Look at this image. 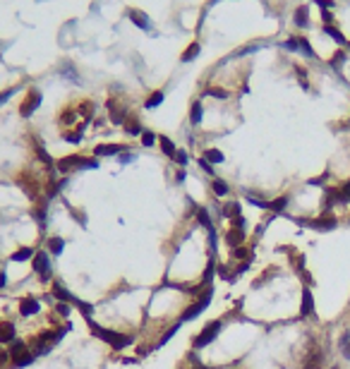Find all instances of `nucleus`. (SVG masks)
<instances>
[{"label":"nucleus","instance_id":"obj_1","mask_svg":"<svg viewBox=\"0 0 350 369\" xmlns=\"http://www.w3.org/2000/svg\"><path fill=\"white\" fill-rule=\"evenodd\" d=\"M89 326H91V331H94L96 338L106 341L108 345H113L115 350H125L127 345H132V343H135V338H132V336H127V333H115V331H108V328L98 326L94 319H89Z\"/></svg>","mask_w":350,"mask_h":369},{"label":"nucleus","instance_id":"obj_2","mask_svg":"<svg viewBox=\"0 0 350 369\" xmlns=\"http://www.w3.org/2000/svg\"><path fill=\"white\" fill-rule=\"evenodd\" d=\"M211 297H214V288H204V293H199V295H197V300L192 302L187 309L182 312L180 321H192V319H197V316L202 314L204 309L211 304Z\"/></svg>","mask_w":350,"mask_h":369},{"label":"nucleus","instance_id":"obj_3","mask_svg":"<svg viewBox=\"0 0 350 369\" xmlns=\"http://www.w3.org/2000/svg\"><path fill=\"white\" fill-rule=\"evenodd\" d=\"M98 168V158H84V156H68L58 161V170L70 173V170H96Z\"/></svg>","mask_w":350,"mask_h":369},{"label":"nucleus","instance_id":"obj_4","mask_svg":"<svg viewBox=\"0 0 350 369\" xmlns=\"http://www.w3.org/2000/svg\"><path fill=\"white\" fill-rule=\"evenodd\" d=\"M221 328H223V321L221 319H216V321H209L206 326L194 336V341H192V348L194 350H199V348H206L209 343H214L218 338V333H221Z\"/></svg>","mask_w":350,"mask_h":369},{"label":"nucleus","instance_id":"obj_5","mask_svg":"<svg viewBox=\"0 0 350 369\" xmlns=\"http://www.w3.org/2000/svg\"><path fill=\"white\" fill-rule=\"evenodd\" d=\"M34 271L39 276V281H51V274H53V266H51V254L48 252H36L34 254Z\"/></svg>","mask_w":350,"mask_h":369},{"label":"nucleus","instance_id":"obj_6","mask_svg":"<svg viewBox=\"0 0 350 369\" xmlns=\"http://www.w3.org/2000/svg\"><path fill=\"white\" fill-rule=\"evenodd\" d=\"M41 106V91L39 89H29L27 96H24V101L19 103V115L22 118H31L34 115V110Z\"/></svg>","mask_w":350,"mask_h":369},{"label":"nucleus","instance_id":"obj_7","mask_svg":"<svg viewBox=\"0 0 350 369\" xmlns=\"http://www.w3.org/2000/svg\"><path fill=\"white\" fill-rule=\"evenodd\" d=\"M302 225L314 228V230H334L336 228V219L334 216H322V219H312V221H300Z\"/></svg>","mask_w":350,"mask_h":369},{"label":"nucleus","instance_id":"obj_8","mask_svg":"<svg viewBox=\"0 0 350 369\" xmlns=\"http://www.w3.org/2000/svg\"><path fill=\"white\" fill-rule=\"evenodd\" d=\"M53 295L58 297V302H65V304H77V300H80V297H75L60 281H55L53 283Z\"/></svg>","mask_w":350,"mask_h":369},{"label":"nucleus","instance_id":"obj_9","mask_svg":"<svg viewBox=\"0 0 350 369\" xmlns=\"http://www.w3.org/2000/svg\"><path fill=\"white\" fill-rule=\"evenodd\" d=\"M314 314V297H312V290L305 288L302 290V304H300V316L307 319V316Z\"/></svg>","mask_w":350,"mask_h":369},{"label":"nucleus","instance_id":"obj_10","mask_svg":"<svg viewBox=\"0 0 350 369\" xmlns=\"http://www.w3.org/2000/svg\"><path fill=\"white\" fill-rule=\"evenodd\" d=\"M122 151H127L125 144H101V147H96L94 149V156L96 158H98V156H118V153H122Z\"/></svg>","mask_w":350,"mask_h":369},{"label":"nucleus","instance_id":"obj_11","mask_svg":"<svg viewBox=\"0 0 350 369\" xmlns=\"http://www.w3.org/2000/svg\"><path fill=\"white\" fill-rule=\"evenodd\" d=\"M127 17L132 19V24H137L139 29H144V31H151V22H149L147 12H142V10H127Z\"/></svg>","mask_w":350,"mask_h":369},{"label":"nucleus","instance_id":"obj_12","mask_svg":"<svg viewBox=\"0 0 350 369\" xmlns=\"http://www.w3.org/2000/svg\"><path fill=\"white\" fill-rule=\"evenodd\" d=\"M41 304L39 300H34V297H22V302H19V314L22 316H34L39 314Z\"/></svg>","mask_w":350,"mask_h":369},{"label":"nucleus","instance_id":"obj_13","mask_svg":"<svg viewBox=\"0 0 350 369\" xmlns=\"http://www.w3.org/2000/svg\"><path fill=\"white\" fill-rule=\"evenodd\" d=\"M14 336H17V331H14L12 321H0V343L2 345H10L12 341H17Z\"/></svg>","mask_w":350,"mask_h":369},{"label":"nucleus","instance_id":"obj_14","mask_svg":"<svg viewBox=\"0 0 350 369\" xmlns=\"http://www.w3.org/2000/svg\"><path fill=\"white\" fill-rule=\"evenodd\" d=\"M108 113H110L113 125H125V110H122V106H120V103H115L113 98L108 101Z\"/></svg>","mask_w":350,"mask_h":369},{"label":"nucleus","instance_id":"obj_15","mask_svg":"<svg viewBox=\"0 0 350 369\" xmlns=\"http://www.w3.org/2000/svg\"><path fill=\"white\" fill-rule=\"evenodd\" d=\"M243 240H245V230L230 228V230L226 232V242H228L230 249H238V247H243Z\"/></svg>","mask_w":350,"mask_h":369},{"label":"nucleus","instance_id":"obj_16","mask_svg":"<svg viewBox=\"0 0 350 369\" xmlns=\"http://www.w3.org/2000/svg\"><path fill=\"white\" fill-rule=\"evenodd\" d=\"M63 249H65V240L63 237H48V254L51 257H60L63 254Z\"/></svg>","mask_w":350,"mask_h":369},{"label":"nucleus","instance_id":"obj_17","mask_svg":"<svg viewBox=\"0 0 350 369\" xmlns=\"http://www.w3.org/2000/svg\"><path fill=\"white\" fill-rule=\"evenodd\" d=\"M34 360H36V355H34L31 350H24V353H19V355H12V365L14 367H29Z\"/></svg>","mask_w":350,"mask_h":369},{"label":"nucleus","instance_id":"obj_18","mask_svg":"<svg viewBox=\"0 0 350 369\" xmlns=\"http://www.w3.org/2000/svg\"><path fill=\"white\" fill-rule=\"evenodd\" d=\"M295 24L300 29L310 27V10H307V5H300L295 10Z\"/></svg>","mask_w":350,"mask_h":369},{"label":"nucleus","instance_id":"obj_19","mask_svg":"<svg viewBox=\"0 0 350 369\" xmlns=\"http://www.w3.org/2000/svg\"><path fill=\"white\" fill-rule=\"evenodd\" d=\"M322 362H324L322 350H312L310 357H307V362H305V367H302V369H322Z\"/></svg>","mask_w":350,"mask_h":369},{"label":"nucleus","instance_id":"obj_20","mask_svg":"<svg viewBox=\"0 0 350 369\" xmlns=\"http://www.w3.org/2000/svg\"><path fill=\"white\" fill-rule=\"evenodd\" d=\"M34 254H36L34 247H19L12 257H10V261H29V259H34Z\"/></svg>","mask_w":350,"mask_h":369},{"label":"nucleus","instance_id":"obj_21","mask_svg":"<svg viewBox=\"0 0 350 369\" xmlns=\"http://www.w3.org/2000/svg\"><path fill=\"white\" fill-rule=\"evenodd\" d=\"M159 147H161V151L166 153V156H168V158H173L175 151H177V149H175V144L168 137H166V135H159Z\"/></svg>","mask_w":350,"mask_h":369},{"label":"nucleus","instance_id":"obj_22","mask_svg":"<svg viewBox=\"0 0 350 369\" xmlns=\"http://www.w3.org/2000/svg\"><path fill=\"white\" fill-rule=\"evenodd\" d=\"M214 274H216V259H211L209 264H206V269H204V274H202V288H211L209 283H211Z\"/></svg>","mask_w":350,"mask_h":369},{"label":"nucleus","instance_id":"obj_23","mask_svg":"<svg viewBox=\"0 0 350 369\" xmlns=\"http://www.w3.org/2000/svg\"><path fill=\"white\" fill-rule=\"evenodd\" d=\"M163 98H166V96H163V91H154V94H151L147 101H144V108H147V110L159 108V106L163 103Z\"/></svg>","mask_w":350,"mask_h":369},{"label":"nucleus","instance_id":"obj_24","mask_svg":"<svg viewBox=\"0 0 350 369\" xmlns=\"http://www.w3.org/2000/svg\"><path fill=\"white\" fill-rule=\"evenodd\" d=\"M202 103H199V101H194V103H192V106H189V123L192 125H199L202 123Z\"/></svg>","mask_w":350,"mask_h":369},{"label":"nucleus","instance_id":"obj_25","mask_svg":"<svg viewBox=\"0 0 350 369\" xmlns=\"http://www.w3.org/2000/svg\"><path fill=\"white\" fill-rule=\"evenodd\" d=\"M324 34H329V36H331V39H334L336 43H341V46H348L346 36H343V34H341L336 27H331V24H324Z\"/></svg>","mask_w":350,"mask_h":369},{"label":"nucleus","instance_id":"obj_26","mask_svg":"<svg viewBox=\"0 0 350 369\" xmlns=\"http://www.w3.org/2000/svg\"><path fill=\"white\" fill-rule=\"evenodd\" d=\"M211 192H214L216 197H226V194L230 192V187L221 178H214V182H211Z\"/></svg>","mask_w":350,"mask_h":369},{"label":"nucleus","instance_id":"obj_27","mask_svg":"<svg viewBox=\"0 0 350 369\" xmlns=\"http://www.w3.org/2000/svg\"><path fill=\"white\" fill-rule=\"evenodd\" d=\"M204 158H206L211 165H214V163H223V161H226V156H223L218 149H206V151H204Z\"/></svg>","mask_w":350,"mask_h":369},{"label":"nucleus","instance_id":"obj_28","mask_svg":"<svg viewBox=\"0 0 350 369\" xmlns=\"http://www.w3.org/2000/svg\"><path fill=\"white\" fill-rule=\"evenodd\" d=\"M338 350H341V355L350 360V333H343L341 338H338Z\"/></svg>","mask_w":350,"mask_h":369},{"label":"nucleus","instance_id":"obj_29","mask_svg":"<svg viewBox=\"0 0 350 369\" xmlns=\"http://www.w3.org/2000/svg\"><path fill=\"white\" fill-rule=\"evenodd\" d=\"M197 221H199V225H204L206 230L214 228V225H211V216H209V209H204V206L197 209Z\"/></svg>","mask_w":350,"mask_h":369},{"label":"nucleus","instance_id":"obj_30","mask_svg":"<svg viewBox=\"0 0 350 369\" xmlns=\"http://www.w3.org/2000/svg\"><path fill=\"white\" fill-rule=\"evenodd\" d=\"M75 307L80 309V312H82V316H84L87 321H89V319H91V314H94V304H91V302L77 300V304H75Z\"/></svg>","mask_w":350,"mask_h":369},{"label":"nucleus","instance_id":"obj_31","mask_svg":"<svg viewBox=\"0 0 350 369\" xmlns=\"http://www.w3.org/2000/svg\"><path fill=\"white\" fill-rule=\"evenodd\" d=\"M125 132L127 135H132V137H142V125L137 123V120H125Z\"/></svg>","mask_w":350,"mask_h":369},{"label":"nucleus","instance_id":"obj_32","mask_svg":"<svg viewBox=\"0 0 350 369\" xmlns=\"http://www.w3.org/2000/svg\"><path fill=\"white\" fill-rule=\"evenodd\" d=\"M223 216H228L230 221L235 219V216H243V214H240V204H238V202H228V204L223 206Z\"/></svg>","mask_w":350,"mask_h":369},{"label":"nucleus","instance_id":"obj_33","mask_svg":"<svg viewBox=\"0 0 350 369\" xmlns=\"http://www.w3.org/2000/svg\"><path fill=\"white\" fill-rule=\"evenodd\" d=\"M197 55H199V43L194 41L192 46H187V51L182 53V58H180V60H182V63H189V60H194Z\"/></svg>","mask_w":350,"mask_h":369},{"label":"nucleus","instance_id":"obj_34","mask_svg":"<svg viewBox=\"0 0 350 369\" xmlns=\"http://www.w3.org/2000/svg\"><path fill=\"white\" fill-rule=\"evenodd\" d=\"M288 206V197H278V199H273V202H269V209L273 211V214H281L283 209Z\"/></svg>","mask_w":350,"mask_h":369},{"label":"nucleus","instance_id":"obj_35","mask_svg":"<svg viewBox=\"0 0 350 369\" xmlns=\"http://www.w3.org/2000/svg\"><path fill=\"white\" fill-rule=\"evenodd\" d=\"M34 219L39 223V230H46V204H41V209L34 211Z\"/></svg>","mask_w":350,"mask_h":369},{"label":"nucleus","instance_id":"obj_36","mask_svg":"<svg viewBox=\"0 0 350 369\" xmlns=\"http://www.w3.org/2000/svg\"><path fill=\"white\" fill-rule=\"evenodd\" d=\"M156 142H159V135H154L151 130H144V132H142V144H144V147H154Z\"/></svg>","mask_w":350,"mask_h":369},{"label":"nucleus","instance_id":"obj_37","mask_svg":"<svg viewBox=\"0 0 350 369\" xmlns=\"http://www.w3.org/2000/svg\"><path fill=\"white\" fill-rule=\"evenodd\" d=\"M173 161L177 165H180V168H185V165L189 163V156H187V151H182V149H177L175 151V156H173Z\"/></svg>","mask_w":350,"mask_h":369},{"label":"nucleus","instance_id":"obj_38","mask_svg":"<svg viewBox=\"0 0 350 369\" xmlns=\"http://www.w3.org/2000/svg\"><path fill=\"white\" fill-rule=\"evenodd\" d=\"M297 41H300V51H302V53L307 55V58H317V55H314V51H312L310 41H307L305 36H297Z\"/></svg>","mask_w":350,"mask_h":369},{"label":"nucleus","instance_id":"obj_39","mask_svg":"<svg viewBox=\"0 0 350 369\" xmlns=\"http://www.w3.org/2000/svg\"><path fill=\"white\" fill-rule=\"evenodd\" d=\"M82 130H84V127H80L77 132H65L63 137H65V142H70V144H80L82 142Z\"/></svg>","mask_w":350,"mask_h":369},{"label":"nucleus","instance_id":"obj_40","mask_svg":"<svg viewBox=\"0 0 350 369\" xmlns=\"http://www.w3.org/2000/svg\"><path fill=\"white\" fill-rule=\"evenodd\" d=\"M177 328H180V324H173V326L168 328V331H166V333H163L161 336V341H159V345H166V343L171 341V338H173L175 333H177Z\"/></svg>","mask_w":350,"mask_h":369},{"label":"nucleus","instance_id":"obj_41","mask_svg":"<svg viewBox=\"0 0 350 369\" xmlns=\"http://www.w3.org/2000/svg\"><path fill=\"white\" fill-rule=\"evenodd\" d=\"M259 46H262V43H252V46H245V48H240V51H235V53H233V58H243L245 53H255Z\"/></svg>","mask_w":350,"mask_h":369},{"label":"nucleus","instance_id":"obj_42","mask_svg":"<svg viewBox=\"0 0 350 369\" xmlns=\"http://www.w3.org/2000/svg\"><path fill=\"white\" fill-rule=\"evenodd\" d=\"M10 345H12V350H10V355H19V353H24V350H27V345H24V343H22V341H12V343H10Z\"/></svg>","mask_w":350,"mask_h":369},{"label":"nucleus","instance_id":"obj_43","mask_svg":"<svg viewBox=\"0 0 350 369\" xmlns=\"http://www.w3.org/2000/svg\"><path fill=\"white\" fill-rule=\"evenodd\" d=\"M247 202L252 206H259V209H269V202H262L259 197H252V194H247Z\"/></svg>","mask_w":350,"mask_h":369},{"label":"nucleus","instance_id":"obj_44","mask_svg":"<svg viewBox=\"0 0 350 369\" xmlns=\"http://www.w3.org/2000/svg\"><path fill=\"white\" fill-rule=\"evenodd\" d=\"M197 163H199V168H202L204 173H209V175H214V165L209 163V161H206L204 156H202V158H199V161H197Z\"/></svg>","mask_w":350,"mask_h":369},{"label":"nucleus","instance_id":"obj_45","mask_svg":"<svg viewBox=\"0 0 350 369\" xmlns=\"http://www.w3.org/2000/svg\"><path fill=\"white\" fill-rule=\"evenodd\" d=\"M343 63H346V53H336L331 58V65H334V68H341Z\"/></svg>","mask_w":350,"mask_h":369},{"label":"nucleus","instance_id":"obj_46","mask_svg":"<svg viewBox=\"0 0 350 369\" xmlns=\"http://www.w3.org/2000/svg\"><path fill=\"white\" fill-rule=\"evenodd\" d=\"M230 223H233V228H238V230H245V228H247V223H245L243 216H235Z\"/></svg>","mask_w":350,"mask_h":369},{"label":"nucleus","instance_id":"obj_47","mask_svg":"<svg viewBox=\"0 0 350 369\" xmlns=\"http://www.w3.org/2000/svg\"><path fill=\"white\" fill-rule=\"evenodd\" d=\"M297 77H300V84H302V89H310V82H307V77H305V70L302 68H297Z\"/></svg>","mask_w":350,"mask_h":369},{"label":"nucleus","instance_id":"obj_48","mask_svg":"<svg viewBox=\"0 0 350 369\" xmlns=\"http://www.w3.org/2000/svg\"><path fill=\"white\" fill-rule=\"evenodd\" d=\"M65 77H68V79H72V82H80V74L70 68V65H65Z\"/></svg>","mask_w":350,"mask_h":369},{"label":"nucleus","instance_id":"obj_49","mask_svg":"<svg viewBox=\"0 0 350 369\" xmlns=\"http://www.w3.org/2000/svg\"><path fill=\"white\" fill-rule=\"evenodd\" d=\"M206 94H209V96H216V98H228V91H223V89H209Z\"/></svg>","mask_w":350,"mask_h":369},{"label":"nucleus","instance_id":"obj_50","mask_svg":"<svg viewBox=\"0 0 350 369\" xmlns=\"http://www.w3.org/2000/svg\"><path fill=\"white\" fill-rule=\"evenodd\" d=\"M10 360H12V355H10V350H0V367H2V365H7Z\"/></svg>","mask_w":350,"mask_h":369},{"label":"nucleus","instance_id":"obj_51","mask_svg":"<svg viewBox=\"0 0 350 369\" xmlns=\"http://www.w3.org/2000/svg\"><path fill=\"white\" fill-rule=\"evenodd\" d=\"M58 314H60V316H68L70 314V304H65V302H58Z\"/></svg>","mask_w":350,"mask_h":369},{"label":"nucleus","instance_id":"obj_52","mask_svg":"<svg viewBox=\"0 0 350 369\" xmlns=\"http://www.w3.org/2000/svg\"><path fill=\"white\" fill-rule=\"evenodd\" d=\"M233 254H235V257H238V259H243V257H250V254H247V249H245V247H238V249H233Z\"/></svg>","mask_w":350,"mask_h":369},{"label":"nucleus","instance_id":"obj_53","mask_svg":"<svg viewBox=\"0 0 350 369\" xmlns=\"http://www.w3.org/2000/svg\"><path fill=\"white\" fill-rule=\"evenodd\" d=\"M314 2H319L324 10H329V7H334V0H314Z\"/></svg>","mask_w":350,"mask_h":369},{"label":"nucleus","instance_id":"obj_54","mask_svg":"<svg viewBox=\"0 0 350 369\" xmlns=\"http://www.w3.org/2000/svg\"><path fill=\"white\" fill-rule=\"evenodd\" d=\"M322 17H324V24H331V19H334V14L329 12V10H324Z\"/></svg>","mask_w":350,"mask_h":369},{"label":"nucleus","instance_id":"obj_55","mask_svg":"<svg viewBox=\"0 0 350 369\" xmlns=\"http://www.w3.org/2000/svg\"><path fill=\"white\" fill-rule=\"evenodd\" d=\"M5 286H7V274H5V271H0V290H2Z\"/></svg>","mask_w":350,"mask_h":369},{"label":"nucleus","instance_id":"obj_56","mask_svg":"<svg viewBox=\"0 0 350 369\" xmlns=\"http://www.w3.org/2000/svg\"><path fill=\"white\" fill-rule=\"evenodd\" d=\"M132 158H135V156H132V153H122V156H120V163H130V161H132Z\"/></svg>","mask_w":350,"mask_h":369},{"label":"nucleus","instance_id":"obj_57","mask_svg":"<svg viewBox=\"0 0 350 369\" xmlns=\"http://www.w3.org/2000/svg\"><path fill=\"white\" fill-rule=\"evenodd\" d=\"M177 182H185V170H177V175H175Z\"/></svg>","mask_w":350,"mask_h":369},{"label":"nucleus","instance_id":"obj_58","mask_svg":"<svg viewBox=\"0 0 350 369\" xmlns=\"http://www.w3.org/2000/svg\"><path fill=\"white\" fill-rule=\"evenodd\" d=\"M194 369H214V367H204L202 362H199V365H194Z\"/></svg>","mask_w":350,"mask_h":369},{"label":"nucleus","instance_id":"obj_59","mask_svg":"<svg viewBox=\"0 0 350 369\" xmlns=\"http://www.w3.org/2000/svg\"><path fill=\"white\" fill-rule=\"evenodd\" d=\"M331 369H341V367H338V365H334V367H331Z\"/></svg>","mask_w":350,"mask_h":369}]
</instances>
